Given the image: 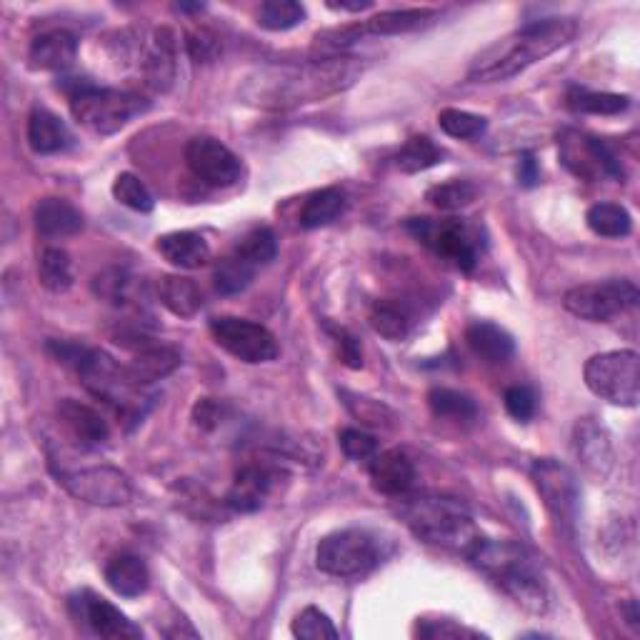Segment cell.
Returning <instances> with one entry per match:
<instances>
[{"label":"cell","mask_w":640,"mask_h":640,"mask_svg":"<svg viewBox=\"0 0 640 640\" xmlns=\"http://www.w3.org/2000/svg\"><path fill=\"white\" fill-rule=\"evenodd\" d=\"M358 58H326L310 60L306 66L273 68L263 70L248 80L246 98L248 103L260 108H293L313 103L338 90L353 86L363 66L356 63Z\"/></svg>","instance_id":"cell-1"},{"label":"cell","mask_w":640,"mask_h":640,"mask_svg":"<svg viewBox=\"0 0 640 640\" xmlns=\"http://www.w3.org/2000/svg\"><path fill=\"white\" fill-rule=\"evenodd\" d=\"M576 33L578 26L573 18L533 20L480 50L468 68V78L473 83H503L556 53L558 48L568 46Z\"/></svg>","instance_id":"cell-2"},{"label":"cell","mask_w":640,"mask_h":640,"mask_svg":"<svg viewBox=\"0 0 640 640\" xmlns=\"http://www.w3.org/2000/svg\"><path fill=\"white\" fill-rule=\"evenodd\" d=\"M470 563L493 580L503 593L528 613L543 616L548 610V583L538 560L513 540H486L470 550Z\"/></svg>","instance_id":"cell-3"},{"label":"cell","mask_w":640,"mask_h":640,"mask_svg":"<svg viewBox=\"0 0 640 640\" xmlns=\"http://www.w3.org/2000/svg\"><path fill=\"white\" fill-rule=\"evenodd\" d=\"M403 518L413 536L430 546L456 550L470 556V550L483 538L468 508L453 498L416 496L403 503Z\"/></svg>","instance_id":"cell-4"},{"label":"cell","mask_w":640,"mask_h":640,"mask_svg":"<svg viewBox=\"0 0 640 640\" xmlns=\"http://www.w3.org/2000/svg\"><path fill=\"white\" fill-rule=\"evenodd\" d=\"M68 100L78 123L98 136L118 133L148 108L143 96L118 88H98L88 80H76L73 88H68Z\"/></svg>","instance_id":"cell-5"},{"label":"cell","mask_w":640,"mask_h":640,"mask_svg":"<svg viewBox=\"0 0 640 640\" xmlns=\"http://www.w3.org/2000/svg\"><path fill=\"white\" fill-rule=\"evenodd\" d=\"M586 386L590 393L613 406L636 408L640 400V358L636 350H608L586 363Z\"/></svg>","instance_id":"cell-6"},{"label":"cell","mask_w":640,"mask_h":640,"mask_svg":"<svg viewBox=\"0 0 640 640\" xmlns=\"http://www.w3.org/2000/svg\"><path fill=\"white\" fill-rule=\"evenodd\" d=\"M58 483L63 486L70 496L86 503L103 506V508H118L128 506L133 500V483L116 466H50Z\"/></svg>","instance_id":"cell-7"},{"label":"cell","mask_w":640,"mask_h":640,"mask_svg":"<svg viewBox=\"0 0 640 640\" xmlns=\"http://www.w3.org/2000/svg\"><path fill=\"white\" fill-rule=\"evenodd\" d=\"M406 230L420 246L433 250L438 258L453 263L463 273H473L478 266L476 233L460 218H410Z\"/></svg>","instance_id":"cell-8"},{"label":"cell","mask_w":640,"mask_h":640,"mask_svg":"<svg viewBox=\"0 0 640 640\" xmlns=\"http://www.w3.org/2000/svg\"><path fill=\"white\" fill-rule=\"evenodd\" d=\"M380 563L376 538L358 528L336 530L326 536L316 548V566L328 576L358 578Z\"/></svg>","instance_id":"cell-9"},{"label":"cell","mask_w":640,"mask_h":640,"mask_svg":"<svg viewBox=\"0 0 640 640\" xmlns=\"http://www.w3.org/2000/svg\"><path fill=\"white\" fill-rule=\"evenodd\" d=\"M558 156L570 173L586 180V183H598V180H623V168L606 140L596 136L580 133V130L566 128L558 133Z\"/></svg>","instance_id":"cell-10"},{"label":"cell","mask_w":640,"mask_h":640,"mask_svg":"<svg viewBox=\"0 0 640 640\" xmlns=\"http://www.w3.org/2000/svg\"><path fill=\"white\" fill-rule=\"evenodd\" d=\"M638 300L640 293L633 280L610 278L603 280V283H586L570 288L563 296V306L568 313H573L580 320L606 323V320L636 308Z\"/></svg>","instance_id":"cell-11"},{"label":"cell","mask_w":640,"mask_h":640,"mask_svg":"<svg viewBox=\"0 0 640 640\" xmlns=\"http://www.w3.org/2000/svg\"><path fill=\"white\" fill-rule=\"evenodd\" d=\"M210 336L216 338L220 348L228 350L233 358L243 360V363H270L280 353L276 336L266 326L253 323L248 318H210Z\"/></svg>","instance_id":"cell-12"},{"label":"cell","mask_w":640,"mask_h":640,"mask_svg":"<svg viewBox=\"0 0 640 640\" xmlns=\"http://www.w3.org/2000/svg\"><path fill=\"white\" fill-rule=\"evenodd\" d=\"M186 163L190 173L208 186L228 188L240 178V158L226 143L210 136H196L186 146Z\"/></svg>","instance_id":"cell-13"},{"label":"cell","mask_w":640,"mask_h":640,"mask_svg":"<svg viewBox=\"0 0 640 640\" xmlns=\"http://www.w3.org/2000/svg\"><path fill=\"white\" fill-rule=\"evenodd\" d=\"M70 610L78 623H83L90 633L100 638H113V640H136L143 638V630L136 626L126 613L106 600L103 596L93 593V590H80L70 598Z\"/></svg>","instance_id":"cell-14"},{"label":"cell","mask_w":640,"mask_h":640,"mask_svg":"<svg viewBox=\"0 0 640 640\" xmlns=\"http://www.w3.org/2000/svg\"><path fill=\"white\" fill-rule=\"evenodd\" d=\"M530 473H533L538 493L546 498V506L553 510V516L558 520H566V523H570L578 508L576 476L570 473L566 466H560L550 458L536 460V466Z\"/></svg>","instance_id":"cell-15"},{"label":"cell","mask_w":640,"mask_h":640,"mask_svg":"<svg viewBox=\"0 0 640 640\" xmlns=\"http://www.w3.org/2000/svg\"><path fill=\"white\" fill-rule=\"evenodd\" d=\"M58 420H60V426L66 428V433L73 438L76 448L80 450L100 448L108 443L110 428L106 423V418L100 416L96 408L80 403V400H73V398L60 400Z\"/></svg>","instance_id":"cell-16"},{"label":"cell","mask_w":640,"mask_h":640,"mask_svg":"<svg viewBox=\"0 0 640 640\" xmlns=\"http://www.w3.org/2000/svg\"><path fill=\"white\" fill-rule=\"evenodd\" d=\"M368 473H370V483H373L378 493L390 496V498L406 496L416 483L413 460H410L403 450H398V448L376 453L373 460H370Z\"/></svg>","instance_id":"cell-17"},{"label":"cell","mask_w":640,"mask_h":640,"mask_svg":"<svg viewBox=\"0 0 640 640\" xmlns=\"http://www.w3.org/2000/svg\"><path fill=\"white\" fill-rule=\"evenodd\" d=\"M276 473L266 466H243L233 478L226 496V506L236 513H256L263 508L268 496L273 493Z\"/></svg>","instance_id":"cell-18"},{"label":"cell","mask_w":640,"mask_h":640,"mask_svg":"<svg viewBox=\"0 0 640 640\" xmlns=\"http://www.w3.org/2000/svg\"><path fill=\"white\" fill-rule=\"evenodd\" d=\"M180 366V353L170 346H156V343H140L136 346V356L126 366V376L136 388H143L148 383L166 378Z\"/></svg>","instance_id":"cell-19"},{"label":"cell","mask_w":640,"mask_h":640,"mask_svg":"<svg viewBox=\"0 0 640 640\" xmlns=\"http://www.w3.org/2000/svg\"><path fill=\"white\" fill-rule=\"evenodd\" d=\"M78 56V38L68 30H48V33H40L33 43H30V66L36 70H50V73H58V70H68L76 63Z\"/></svg>","instance_id":"cell-20"},{"label":"cell","mask_w":640,"mask_h":640,"mask_svg":"<svg viewBox=\"0 0 640 640\" xmlns=\"http://www.w3.org/2000/svg\"><path fill=\"white\" fill-rule=\"evenodd\" d=\"M28 143L38 156H53L73 146V136L53 110L33 108L28 116Z\"/></svg>","instance_id":"cell-21"},{"label":"cell","mask_w":640,"mask_h":640,"mask_svg":"<svg viewBox=\"0 0 640 640\" xmlns=\"http://www.w3.org/2000/svg\"><path fill=\"white\" fill-rule=\"evenodd\" d=\"M36 230L48 240L70 238L83 230V213L63 198H43L36 206Z\"/></svg>","instance_id":"cell-22"},{"label":"cell","mask_w":640,"mask_h":640,"mask_svg":"<svg viewBox=\"0 0 640 640\" xmlns=\"http://www.w3.org/2000/svg\"><path fill=\"white\" fill-rule=\"evenodd\" d=\"M156 250L170 266L180 270L203 268L210 260V246L206 243L203 236L193 233V230H176V233L160 236Z\"/></svg>","instance_id":"cell-23"},{"label":"cell","mask_w":640,"mask_h":640,"mask_svg":"<svg viewBox=\"0 0 640 640\" xmlns=\"http://www.w3.org/2000/svg\"><path fill=\"white\" fill-rule=\"evenodd\" d=\"M466 340L470 350L486 363H508L516 353V340L506 328H500L490 320H476L466 330Z\"/></svg>","instance_id":"cell-24"},{"label":"cell","mask_w":640,"mask_h":640,"mask_svg":"<svg viewBox=\"0 0 640 640\" xmlns=\"http://www.w3.org/2000/svg\"><path fill=\"white\" fill-rule=\"evenodd\" d=\"M146 78L148 86L166 93L176 80V36L170 28H158L153 33V43L146 56Z\"/></svg>","instance_id":"cell-25"},{"label":"cell","mask_w":640,"mask_h":640,"mask_svg":"<svg viewBox=\"0 0 640 640\" xmlns=\"http://www.w3.org/2000/svg\"><path fill=\"white\" fill-rule=\"evenodd\" d=\"M106 583L123 598L143 596L150 586V570L143 558L138 556H116L106 566Z\"/></svg>","instance_id":"cell-26"},{"label":"cell","mask_w":640,"mask_h":640,"mask_svg":"<svg viewBox=\"0 0 640 640\" xmlns=\"http://www.w3.org/2000/svg\"><path fill=\"white\" fill-rule=\"evenodd\" d=\"M438 16V10L430 8H408V10H386L373 18L363 20L360 26V36H400L410 33V30L426 28L430 20Z\"/></svg>","instance_id":"cell-27"},{"label":"cell","mask_w":640,"mask_h":640,"mask_svg":"<svg viewBox=\"0 0 640 640\" xmlns=\"http://www.w3.org/2000/svg\"><path fill=\"white\" fill-rule=\"evenodd\" d=\"M93 293L116 308H130L143 298V283L126 268H108L93 278Z\"/></svg>","instance_id":"cell-28"},{"label":"cell","mask_w":640,"mask_h":640,"mask_svg":"<svg viewBox=\"0 0 640 640\" xmlns=\"http://www.w3.org/2000/svg\"><path fill=\"white\" fill-rule=\"evenodd\" d=\"M346 210V193L340 188H320L313 190L300 206L298 223L306 230H316L330 226Z\"/></svg>","instance_id":"cell-29"},{"label":"cell","mask_w":640,"mask_h":640,"mask_svg":"<svg viewBox=\"0 0 640 640\" xmlns=\"http://www.w3.org/2000/svg\"><path fill=\"white\" fill-rule=\"evenodd\" d=\"M576 453L583 460L588 468L598 470V473H606L610 468V458H613V450H610V438L603 428L593 420L586 418L576 426Z\"/></svg>","instance_id":"cell-30"},{"label":"cell","mask_w":640,"mask_h":640,"mask_svg":"<svg viewBox=\"0 0 640 640\" xmlns=\"http://www.w3.org/2000/svg\"><path fill=\"white\" fill-rule=\"evenodd\" d=\"M158 298L170 313L178 318H193L200 306H203V296L200 288L190 278L183 276H166L158 283Z\"/></svg>","instance_id":"cell-31"},{"label":"cell","mask_w":640,"mask_h":640,"mask_svg":"<svg viewBox=\"0 0 640 640\" xmlns=\"http://www.w3.org/2000/svg\"><path fill=\"white\" fill-rule=\"evenodd\" d=\"M258 266L250 263V260L233 250V253L226 256L213 270V283L220 296H236L243 293V290L253 283V278L258 273Z\"/></svg>","instance_id":"cell-32"},{"label":"cell","mask_w":640,"mask_h":640,"mask_svg":"<svg viewBox=\"0 0 640 640\" xmlns=\"http://www.w3.org/2000/svg\"><path fill=\"white\" fill-rule=\"evenodd\" d=\"M38 278L40 286L50 293H68L76 283L73 276V260L63 248H46L38 263Z\"/></svg>","instance_id":"cell-33"},{"label":"cell","mask_w":640,"mask_h":640,"mask_svg":"<svg viewBox=\"0 0 640 640\" xmlns=\"http://www.w3.org/2000/svg\"><path fill=\"white\" fill-rule=\"evenodd\" d=\"M430 413L443 420H453V423H470L478 418V406L473 398L453 388H433L428 393Z\"/></svg>","instance_id":"cell-34"},{"label":"cell","mask_w":640,"mask_h":640,"mask_svg":"<svg viewBox=\"0 0 640 640\" xmlns=\"http://www.w3.org/2000/svg\"><path fill=\"white\" fill-rule=\"evenodd\" d=\"M586 223L600 238H626L633 230V218L618 203H596L588 208Z\"/></svg>","instance_id":"cell-35"},{"label":"cell","mask_w":640,"mask_h":640,"mask_svg":"<svg viewBox=\"0 0 640 640\" xmlns=\"http://www.w3.org/2000/svg\"><path fill=\"white\" fill-rule=\"evenodd\" d=\"M568 108L576 113H590V116H618L628 110L630 98L618 93H596V90L586 88H570L568 90Z\"/></svg>","instance_id":"cell-36"},{"label":"cell","mask_w":640,"mask_h":640,"mask_svg":"<svg viewBox=\"0 0 640 640\" xmlns=\"http://www.w3.org/2000/svg\"><path fill=\"white\" fill-rule=\"evenodd\" d=\"M438 163H443V150H440L428 136H413L410 140H406V146L400 148L396 156V166L408 176L423 173V170Z\"/></svg>","instance_id":"cell-37"},{"label":"cell","mask_w":640,"mask_h":640,"mask_svg":"<svg viewBox=\"0 0 640 640\" xmlns=\"http://www.w3.org/2000/svg\"><path fill=\"white\" fill-rule=\"evenodd\" d=\"M370 326L386 340H403L410 333V313L400 300H378L370 310Z\"/></svg>","instance_id":"cell-38"},{"label":"cell","mask_w":640,"mask_h":640,"mask_svg":"<svg viewBox=\"0 0 640 640\" xmlns=\"http://www.w3.org/2000/svg\"><path fill=\"white\" fill-rule=\"evenodd\" d=\"M306 20V8L296 3V0H266L263 6L258 8V26L266 30H290L300 26Z\"/></svg>","instance_id":"cell-39"},{"label":"cell","mask_w":640,"mask_h":640,"mask_svg":"<svg viewBox=\"0 0 640 640\" xmlns=\"http://www.w3.org/2000/svg\"><path fill=\"white\" fill-rule=\"evenodd\" d=\"M438 126L446 136L458 140H476L488 130V120L483 116L468 113V110L446 108L438 113Z\"/></svg>","instance_id":"cell-40"},{"label":"cell","mask_w":640,"mask_h":640,"mask_svg":"<svg viewBox=\"0 0 640 640\" xmlns=\"http://www.w3.org/2000/svg\"><path fill=\"white\" fill-rule=\"evenodd\" d=\"M426 198L438 210H463L478 198V188L470 180H446V183L428 188Z\"/></svg>","instance_id":"cell-41"},{"label":"cell","mask_w":640,"mask_h":640,"mask_svg":"<svg viewBox=\"0 0 640 640\" xmlns=\"http://www.w3.org/2000/svg\"><path fill=\"white\" fill-rule=\"evenodd\" d=\"M236 250L238 253H243L253 266L263 268L268 263H273L276 256H278V238H276L273 230L260 226V228L250 230V233L240 240Z\"/></svg>","instance_id":"cell-42"},{"label":"cell","mask_w":640,"mask_h":640,"mask_svg":"<svg viewBox=\"0 0 640 640\" xmlns=\"http://www.w3.org/2000/svg\"><path fill=\"white\" fill-rule=\"evenodd\" d=\"M113 198L120 206H126L136 213H150L156 206L153 196H150L148 186L133 173H120L113 183Z\"/></svg>","instance_id":"cell-43"},{"label":"cell","mask_w":640,"mask_h":640,"mask_svg":"<svg viewBox=\"0 0 640 640\" xmlns=\"http://www.w3.org/2000/svg\"><path fill=\"white\" fill-rule=\"evenodd\" d=\"M293 636L300 640H336L338 638V628L333 626L323 610L308 606L300 610L293 620Z\"/></svg>","instance_id":"cell-44"},{"label":"cell","mask_w":640,"mask_h":640,"mask_svg":"<svg viewBox=\"0 0 640 640\" xmlns=\"http://www.w3.org/2000/svg\"><path fill=\"white\" fill-rule=\"evenodd\" d=\"M340 448H343V453L356 460V463H366V460H373V456L378 453V440L376 436L366 433V430L360 428H343L340 430Z\"/></svg>","instance_id":"cell-45"},{"label":"cell","mask_w":640,"mask_h":640,"mask_svg":"<svg viewBox=\"0 0 640 640\" xmlns=\"http://www.w3.org/2000/svg\"><path fill=\"white\" fill-rule=\"evenodd\" d=\"M186 48L196 63H213L220 56V38L210 28H190L186 33Z\"/></svg>","instance_id":"cell-46"},{"label":"cell","mask_w":640,"mask_h":640,"mask_svg":"<svg viewBox=\"0 0 640 640\" xmlns=\"http://www.w3.org/2000/svg\"><path fill=\"white\" fill-rule=\"evenodd\" d=\"M503 400H506V410L518 420V423H528V420H533L538 410V396L533 393V388H528V386L508 388Z\"/></svg>","instance_id":"cell-47"},{"label":"cell","mask_w":640,"mask_h":640,"mask_svg":"<svg viewBox=\"0 0 640 640\" xmlns=\"http://www.w3.org/2000/svg\"><path fill=\"white\" fill-rule=\"evenodd\" d=\"M328 333H330V338H333V343L338 346L340 360H343L348 368L363 366V350H360L358 338L350 333V330L340 328V326H328Z\"/></svg>","instance_id":"cell-48"},{"label":"cell","mask_w":640,"mask_h":640,"mask_svg":"<svg viewBox=\"0 0 640 640\" xmlns=\"http://www.w3.org/2000/svg\"><path fill=\"white\" fill-rule=\"evenodd\" d=\"M416 636L420 638H478L476 630L456 626L453 620H423L416 626Z\"/></svg>","instance_id":"cell-49"},{"label":"cell","mask_w":640,"mask_h":640,"mask_svg":"<svg viewBox=\"0 0 640 640\" xmlns=\"http://www.w3.org/2000/svg\"><path fill=\"white\" fill-rule=\"evenodd\" d=\"M540 178V170H538V160L533 158V153H523L518 158V183L526 186V188H533Z\"/></svg>","instance_id":"cell-50"},{"label":"cell","mask_w":640,"mask_h":640,"mask_svg":"<svg viewBox=\"0 0 640 640\" xmlns=\"http://www.w3.org/2000/svg\"><path fill=\"white\" fill-rule=\"evenodd\" d=\"M193 418L200 428H213V426H218V420H220V406L208 398L200 400L193 410Z\"/></svg>","instance_id":"cell-51"},{"label":"cell","mask_w":640,"mask_h":640,"mask_svg":"<svg viewBox=\"0 0 640 640\" xmlns=\"http://www.w3.org/2000/svg\"><path fill=\"white\" fill-rule=\"evenodd\" d=\"M373 3H370V0H363V3H343V0H340V3H328V8L330 10H348V13H360V10H366V8H370Z\"/></svg>","instance_id":"cell-52"},{"label":"cell","mask_w":640,"mask_h":640,"mask_svg":"<svg viewBox=\"0 0 640 640\" xmlns=\"http://www.w3.org/2000/svg\"><path fill=\"white\" fill-rule=\"evenodd\" d=\"M628 623L638 628V610H636V600H630L628 603Z\"/></svg>","instance_id":"cell-53"}]
</instances>
